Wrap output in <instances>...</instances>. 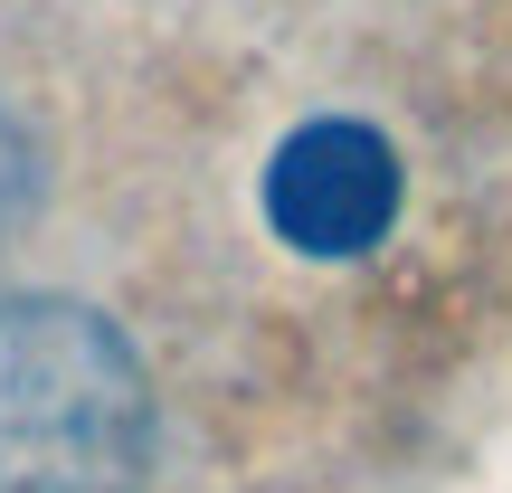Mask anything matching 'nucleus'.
<instances>
[{
	"instance_id": "nucleus-1",
	"label": "nucleus",
	"mask_w": 512,
	"mask_h": 493,
	"mask_svg": "<svg viewBox=\"0 0 512 493\" xmlns=\"http://www.w3.org/2000/svg\"><path fill=\"white\" fill-rule=\"evenodd\" d=\"M152 380L105 313L0 294V493H143Z\"/></svg>"
},
{
	"instance_id": "nucleus-2",
	"label": "nucleus",
	"mask_w": 512,
	"mask_h": 493,
	"mask_svg": "<svg viewBox=\"0 0 512 493\" xmlns=\"http://www.w3.org/2000/svg\"><path fill=\"white\" fill-rule=\"evenodd\" d=\"M266 228L294 256H370L399 228V152L380 124L313 114L266 162Z\"/></svg>"
}]
</instances>
